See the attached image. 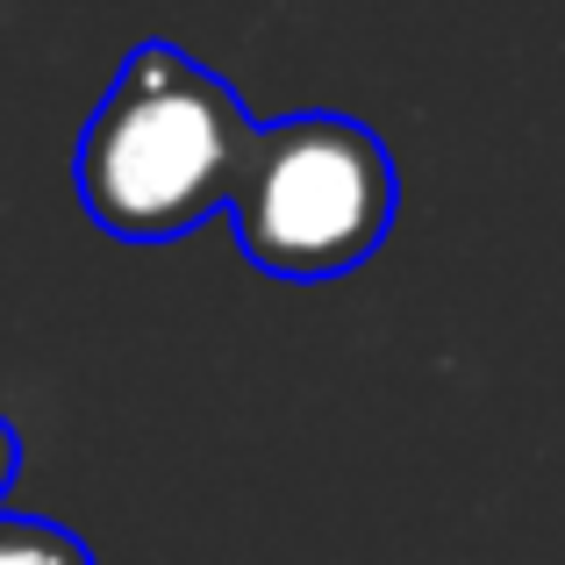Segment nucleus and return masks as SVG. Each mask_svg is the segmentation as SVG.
<instances>
[{"label":"nucleus","mask_w":565,"mask_h":565,"mask_svg":"<svg viewBox=\"0 0 565 565\" xmlns=\"http://www.w3.org/2000/svg\"><path fill=\"white\" fill-rule=\"evenodd\" d=\"M0 565H94V552L65 523H36V515L0 509Z\"/></svg>","instance_id":"nucleus-3"},{"label":"nucleus","mask_w":565,"mask_h":565,"mask_svg":"<svg viewBox=\"0 0 565 565\" xmlns=\"http://www.w3.org/2000/svg\"><path fill=\"white\" fill-rule=\"evenodd\" d=\"M401 207L394 158L351 115H287L258 122V143L244 158V180L230 193L236 250L265 279H344L386 244Z\"/></svg>","instance_id":"nucleus-2"},{"label":"nucleus","mask_w":565,"mask_h":565,"mask_svg":"<svg viewBox=\"0 0 565 565\" xmlns=\"http://www.w3.org/2000/svg\"><path fill=\"white\" fill-rule=\"evenodd\" d=\"M14 472H22V429L0 415V509H8V487H14Z\"/></svg>","instance_id":"nucleus-4"},{"label":"nucleus","mask_w":565,"mask_h":565,"mask_svg":"<svg viewBox=\"0 0 565 565\" xmlns=\"http://www.w3.org/2000/svg\"><path fill=\"white\" fill-rule=\"evenodd\" d=\"M258 122L222 72L151 36L122 57L79 137V201L122 244H172L230 207Z\"/></svg>","instance_id":"nucleus-1"}]
</instances>
